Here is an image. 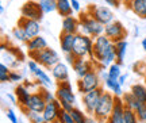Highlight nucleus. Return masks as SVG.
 <instances>
[{
  "mask_svg": "<svg viewBox=\"0 0 146 123\" xmlns=\"http://www.w3.org/2000/svg\"><path fill=\"white\" fill-rule=\"evenodd\" d=\"M94 60L98 64L99 69L108 68L116 61L115 43L107 35L102 34L94 41Z\"/></svg>",
  "mask_w": 146,
  "mask_h": 123,
  "instance_id": "obj_1",
  "label": "nucleus"
},
{
  "mask_svg": "<svg viewBox=\"0 0 146 123\" xmlns=\"http://www.w3.org/2000/svg\"><path fill=\"white\" fill-rule=\"evenodd\" d=\"M78 21H80V33L84 35H89L92 38H98L99 35L104 34V25L98 22L94 16H91L87 12H78Z\"/></svg>",
  "mask_w": 146,
  "mask_h": 123,
  "instance_id": "obj_2",
  "label": "nucleus"
},
{
  "mask_svg": "<svg viewBox=\"0 0 146 123\" xmlns=\"http://www.w3.org/2000/svg\"><path fill=\"white\" fill-rule=\"evenodd\" d=\"M56 99H57L61 108L65 111H72V108L76 104V95L72 89V84L69 82V80L66 81H60L57 82V91H56Z\"/></svg>",
  "mask_w": 146,
  "mask_h": 123,
  "instance_id": "obj_3",
  "label": "nucleus"
},
{
  "mask_svg": "<svg viewBox=\"0 0 146 123\" xmlns=\"http://www.w3.org/2000/svg\"><path fill=\"white\" fill-rule=\"evenodd\" d=\"M94 38L89 35H84L81 33L76 34V41L73 45L72 53L77 58H84V57H88L92 61L94 60Z\"/></svg>",
  "mask_w": 146,
  "mask_h": 123,
  "instance_id": "obj_4",
  "label": "nucleus"
},
{
  "mask_svg": "<svg viewBox=\"0 0 146 123\" xmlns=\"http://www.w3.org/2000/svg\"><path fill=\"white\" fill-rule=\"evenodd\" d=\"M114 103H115V95L112 92H103L102 98L99 100V104L95 110L94 116L100 123H106L108 116L111 115L112 110H114Z\"/></svg>",
  "mask_w": 146,
  "mask_h": 123,
  "instance_id": "obj_5",
  "label": "nucleus"
},
{
  "mask_svg": "<svg viewBox=\"0 0 146 123\" xmlns=\"http://www.w3.org/2000/svg\"><path fill=\"white\" fill-rule=\"evenodd\" d=\"M29 57L31 60H35L42 68L45 69H52L56 64L60 62V56L58 53L52 47H46L41 51H34V53H29Z\"/></svg>",
  "mask_w": 146,
  "mask_h": 123,
  "instance_id": "obj_6",
  "label": "nucleus"
},
{
  "mask_svg": "<svg viewBox=\"0 0 146 123\" xmlns=\"http://www.w3.org/2000/svg\"><path fill=\"white\" fill-rule=\"evenodd\" d=\"M100 87H102V80H100V76H99V69L91 70L84 77L78 78L77 81V89L81 95L89 92V91H94V89Z\"/></svg>",
  "mask_w": 146,
  "mask_h": 123,
  "instance_id": "obj_7",
  "label": "nucleus"
},
{
  "mask_svg": "<svg viewBox=\"0 0 146 123\" xmlns=\"http://www.w3.org/2000/svg\"><path fill=\"white\" fill-rule=\"evenodd\" d=\"M87 12L91 16H94L98 22H100L102 25H108L111 22L115 21L114 11L111 10L107 5H98V4H89L87 7Z\"/></svg>",
  "mask_w": 146,
  "mask_h": 123,
  "instance_id": "obj_8",
  "label": "nucleus"
},
{
  "mask_svg": "<svg viewBox=\"0 0 146 123\" xmlns=\"http://www.w3.org/2000/svg\"><path fill=\"white\" fill-rule=\"evenodd\" d=\"M103 92H104V89H103V87H100V88L94 89V91H89V92L81 95V102H83L84 111L88 114V115H94L95 114V110H96L98 104H99V100L102 98Z\"/></svg>",
  "mask_w": 146,
  "mask_h": 123,
  "instance_id": "obj_9",
  "label": "nucleus"
},
{
  "mask_svg": "<svg viewBox=\"0 0 146 123\" xmlns=\"http://www.w3.org/2000/svg\"><path fill=\"white\" fill-rule=\"evenodd\" d=\"M104 35H107L115 43V42L127 38V30H126V27L123 26L122 22L114 21L104 26Z\"/></svg>",
  "mask_w": 146,
  "mask_h": 123,
  "instance_id": "obj_10",
  "label": "nucleus"
},
{
  "mask_svg": "<svg viewBox=\"0 0 146 123\" xmlns=\"http://www.w3.org/2000/svg\"><path fill=\"white\" fill-rule=\"evenodd\" d=\"M21 15L27 18V19H34V21L41 22L45 14H43V11L39 7L36 0H27L21 7Z\"/></svg>",
  "mask_w": 146,
  "mask_h": 123,
  "instance_id": "obj_11",
  "label": "nucleus"
},
{
  "mask_svg": "<svg viewBox=\"0 0 146 123\" xmlns=\"http://www.w3.org/2000/svg\"><path fill=\"white\" fill-rule=\"evenodd\" d=\"M46 107V100H45V96H43V92L42 89L36 91V92L31 93V96L29 99V102L25 107H22L21 110L26 114L27 111H35V112H43V110Z\"/></svg>",
  "mask_w": 146,
  "mask_h": 123,
  "instance_id": "obj_12",
  "label": "nucleus"
},
{
  "mask_svg": "<svg viewBox=\"0 0 146 123\" xmlns=\"http://www.w3.org/2000/svg\"><path fill=\"white\" fill-rule=\"evenodd\" d=\"M72 69H73V72L76 73V76H77L78 78H81V77H84L87 73L91 72V70L99 69V66H98V64L95 61H92L91 58L84 57V58H76L74 64L72 65Z\"/></svg>",
  "mask_w": 146,
  "mask_h": 123,
  "instance_id": "obj_13",
  "label": "nucleus"
},
{
  "mask_svg": "<svg viewBox=\"0 0 146 123\" xmlns=\"http://www.w3.org/2000/svg\"><path fill=\"white\" fill-rule=\"evenodd\" d=\"M18 26H21L22 29L25 30V33L27 34V37L31 39L36 35H41V25L38 21L34 19H27L25 16H21L18 21Z\"/></svg>",
  "mask_w": 146,
  "mask_h": 123,
  "instance_id": "obj_14",
  "label": "nucleus"
},
{
  "mask_svg": "<svg viewBox=\"0 0 146 123\" xmlns=\"http://www.w3.org/2000/svg\"><path fill=\"white\" fill-rule=\"evenodd\" d=\"M125 103L120 96H115L114 110L106 123H125Z\"/></svg>",
  "mask_w": 146,
  "mask_h": 123,
  "instance_id": "obj_15",
  "label": "nucleus"
},
{
  "mask_svg": "<svg viewBox=\"0 0 146 123\" xmlns=\"http://www.w3.org/2000/svg\"><path fill=\"white\" fill-rule=\"evenodd\" d=\"M61 111V104L57 99H53L52 102L46 103V107L43 110V116L47 123H58V116Z\"/></svg>",
  "mask_w": 146,
  "mask_h": 123,
  "instance_id": "obj_16",
  "label": "nucleus"
},
{
  "mask_svg": "<svg viewBox=\"0 0 146 123\" xmlns=\"http://www.w3.org/2000/svg\"><path fill=\"white\" fill-rule=\"evenodd\" d=\"M61 26H62L61 27L62 33H69V34H78L80 33V21H78V18L73 15L62 18V25Z\"/></svg>",
  "mask_w": 146,
  "mask_h": 123,
  "instance_id": "obj_17",
  "label": "nucleus"
},
{
  "mask_svg": "<svg viewBox=\"0 0 146 123\" xmlns=\"http://www.w3.org/2000/svg\"><path fill=\"white\" fill-rule=\"evenodd\" d=\"M50 72H52V77L57 82L66 81V80H69L68 65H65V64H64V62H61V61L58 62V64H56V65L50 69Z\"/></svg>",
  "mask_w": 146,
  "mask_h": 123,
  "instance_id": "obj_18",
  "label": "nucleus"
},
{
  "mask_svg": "<svg viewBox=\"0 0 146 123\" xmlns=\"http://www.w3.org/2000/svg\"><path fill=\"white\" fill-rule=\"evenodd\" d=\"M74 41H76V34H69V33H62L61 31V34H60V46H61V51L64 54L72 53Z\"/></svg>",
  "mask_w": 146,
  "mask_h": 123,
  "instance_id": "obj_19",
  "label": "nucleus"
},
{
  "mask_svg": "<svg viewBox=\"0 0 146 123\" xmlns=\"http://www.w3.org/2000/svg\"><path fill=\"white\" fill-rule=\"evenodd\" d=\"M26 47H27V51H29V53H34V51H41L49 46H47V41L43 37L36 35L27 42Z\"/></svg>",
  "mask_w": 146,
  "mask_h": 123,
  "instance_id": "obj_20",
  "label": "nucleus"
},
{
  "mask_svg": "<svg viewBox=\"0 0 146 123\" xmlns=\"http://www.w3.org/2000/svg\"><path fill=\"white\" fill-rule=\"evenodd\" d=\"M15 96H16V100H18V104H19V107H25L29 102V99L31 96V92H30V89L26 88L23 84L21 85H18L15 88Z\"/></svg>",
  "mask_w": 146,
  "mask_h": 123,
  "instance_id": "obj_21",
  "label": "nucleus"
},
{
  "mask_svg": "<svg viewBox=\"0 0 146 123\" xmlns=\"http://www.w3.org/2000/svg\"><path fill=\"white\" fill-rule=\"evenodd\" d=\"M127 7H129L138 18L146 19V0H133Z\"/></svg>",
  "mask_w": 146,
  "mask_h": 123,
  "instance_id": "obj_22",
  "label": "nucleus"
},
{
  "mask_svg": "<svg viewBox=\"0 0 146 123\" xmlns=\"http://www.w3.org/2000/svg\"><path fill=\"white\" fill-rule=\"evenodd\" d=\"M127 47H129V42L126 39H122V41L115 42V53H116V62H119L122 65V62L125 61L126 57V51H127Z\"/></svg>",
  "mask_w": 146,
  "mask_h": 123,
  "instance_id": "obj_23",
  "label": "nucleus"
},
{
  "mask_svg": "<svg viewBox=\"0 0 146 123\" xmlns=\"http://www.w3.org/2000/svg\"><path fill=\"white\" fill-rule=\"evenodd\" d=\"M57 12L60 16H69L72 15L73 12V8H72V3L70 0H57Z\"/></svg>",
  "mask_w": 146,
  "mask_h": 123,
  "instance_id": "obj_24",
  "label": "nucleus"
},
{
  "mask_svg": "<svg viewBox=\"0 0 146 123\" xmlns=\"http://www.w3.org/2000/svg\"><path fill=\"white\" fill-rule=\"evenodd\" d=\"M34 76H35L36 84H39V87H46V88L52 87V84H53L52 78L49 77V74H47L45 70H42L41 68H39L35 73H34Z\"/></svg>",
  "mask_w": 146,
  "mask_h": 123,
  "instance_id": "obj_25",
  "label": "nucleus"
},
{
  "mask_svg": "<svg viewBox=\"0 0 146 123\" xmlns=\"http://www.w3.org/2000/svg\"><path fill=\"white\" fill-rule=\"evenodd\" d=\"M120 98H122L123 103H125V107L126 108H130V110H134V111H135L137 108H138V106L141 104V102H139V100H137V98L133 95V93H131V91H130V92L123 93Z\"/></svg>",
  "mask_w": 146,
  "mask_h": 123,
  "instance_id": "obj_26",
  "label": "nucleus"
},
{
  "mask_svg": "<svg viewBox=\"0 0 146 123\" xmlns=\"http://www.w3.org/2000/svg\"><path fill=\"white\" fill-rule=\"evenodd\" d=\"M104 85L106 88L108 89L110 92H112L115 96H122L123 95V91H122V85L119 84L118 80H112V78H110L107 77L104 80Z\"/></svg>",
  "mask_w": 146,
  "mask_h": 123,
  "instance_id": "obj_27",
  "label": "nucleus"
},
{
  "mask_svg": "<svg viewBox=\"0 0 146 123\" xmlns=\"http://www.w3.org/2000/svg\"><path fill=\"white\" fill-rule=\"evenodd\" d=\"M131 93L137 98V100H139L141 103H146V85L141 84V82H137L131 87Z\"/></svg>",
  "mask_w": 146,
  "mask_h": 123,
  "instance_id": "obj_28",
  "label": "nucleus"
},
{
  "mask_svg": "<svg viewBox=\"0 0 146 123\" xmlns=\"http://www.w3.org/2000/svg\"><path fill=\"white\" fill-rule=\"evenodd\" d=\"M43 14H50L57 11V0H36Z\"/></svg>",
  "mask_w": 146,
  "mask_h": 123,
  "instance_id": "obj_29",
  "label": "nucleus"
},
{
  "mask_svg": "<svg viewBox=\"0 0 146 123\" xmlns=\"http://www.w3.org/2000/svg\"><path fill=\"white\" fill-rule=\"evenodd\" d=\"M12 38H14L15 41L23 42V43H27V42L30 41V38L27 37V34L25 33V30L22 29L21 26H18V25H16V27L12 29Z\"/></svg>",
  "mask_w": 146,
  "mask_h": 123,
  "instance_id": "obj_30",
  "label": "nucleus"
},
{
  "mask_svg": "<svg viewBox=\"0 0 146 123\" xmlns=\"http://www.w3.org/2000/svg\"><path fill=\"white\" fill-rule=\"evenodd\" d=\"M70 115H72V118L74 119V122L76 123H87L88 120V114L85 112V111H81V110H78V108L73 107L72 111H70Z\"/></svg>",
  "mask_w": 146,
  "mask_h": 123,
  "instance_id": "obj_31",
  "label": "nucleus"
},
{
  "mask_svg": "<svg viewBox=\"0 0 146 123\" xmlns=\"http://www.w3.org/2000/svg\"><path fill=\"white\" fill-rule=\"evenodd\" d=\"M107 73H108L110 78H112V80H118V78L120 77V74H122V70H120V64L119 62H116V61H115L114 64H111V65L108 66Z\"/></svg>",
  "mask_w": 146,
  "mask_h": 123,
  "instance_id": "obj_32",
  "label": "nucleus"
},
{
  "mask_svg": "<svg viewBox=\"0 0 146 123\" xmlns=\"http://www.w3.org/2000/svg\"><path fill=\"white\" fill-rule=\"evenodd\" d=\"M26 116L29 118L30 123H47L45 120V116L42 112H35V111H27Z\"/></svg>",
  "mask_w": 146,
  "mask_h": 123,
  "instance_id": "obj_33",
  "label": "nucleus"
},
{
  "mask_svg": "<svg viewBox=\"0 0 146 123\" xmlns=\"http://www.w3.org/2000/svg\"><path fill=\"white\" fill-rule=\"evenodd\" d=\"M125 123H141L134 110H130V108L125 110Z\"/></svg>",
  "mask_w": 146,
  "mask_h": 123,
  "instance_id": "obj_34",
  "label": "nucleus"
},
{
  "mask_svg": "<svg viewBox=\"0 0 146 123\" xmlns=\"http://www.w3.org/2000/svg\"><path fill=\"white\" fill-rule=\"evenodd\" d=\"M10 66L7 64H1L0 65V81L1 82H8L10 81Z\"/></svg>",
  "mask_w": 146,
  "mask_h": 123,
  "instance_id": "obj_35",
  "label": "nucleus"
},
{
  "mask_svg": "<svg viewBox=\"0 0 146 123\" xmlns=\"http://www.w3.org/2000/svg\"><path fill=\"white\" fill-rule=\"evenodd\" d=\"M58 123H76L74 122V119L72 118V115L69 111H65L61 108V111H60V116H58Z\"/></svg>",
  "mask_w": 146,
  "mask_h": 123,
  "instance_id": "obj_36",
  "label": "nucleus"
},
{
  "mask_svg": "<svg viewBox=\"0 0 146 123\" xmlns=\"http://www.w3.org/2000/svg\"><path fill=\"white\" fill-rule=\"evenodd\" d=\"M137 112V116L139 119V122L141 123H146V103H141L138 108L135 110Z\"/></svg>",
  "mask_w": 146,
  "mask_h": 123,
  "instance_id": "obj_37",
  "label": "nucleus"
},
{
  "mask_svg": "<svg viewBox=\"0 0 146 123\" xmlns=\"http://www.w3.org/2000/svg\"><path fill=\"white\" fill-rule=\"evenodd\" d=\"M27 68H29V70H30L33 74H34V73H35L36 70L41 68V65H39V64H38L35 60H30V61H29V65H27Z\"/></svg>",
  "mask_w": 146,
  "mask_h": 123,
  "instance_id": "obj_38",
  "label": "nucleus"
},
{
  "mask_svg": "<svg viewBox=\"0 0 146 123\" xmlns=\"http://www.w3.org/2000/svg\"><path fill=\"white\" fill-rule=\"evenodd\" d=\"M22 78H23V76H22L21 73L15 72V70H11V72H10V82L22 81Z\"/></svg>",
  "mask_w": 146,
  "mask_h": 123,
  "instance_id": "obj_39",
  "label": "nucleus"
},
{
  "mask_svg": "<svg viewBox=\"0 0 146 123\" xmlns=\"http://www.w3.org/2000/svg\"><path fill=\"white\" fill-rule=\"evenodd\" d=\"M5 114H7V118H8V120H10L11 123H19L18 122V116H16V114L11 110V108H8L7 111H5Z\"/></svg>",
  "mask_w": 146,
  "mask_h": 123,
  "instance_id": "obj_40",
  "label": "nucleus"
},
{
  "mask_svg": "<svg viewBox=\"0 0 146 123\" xmlns=\"http://www.w3.org/2000/svg\"><path fill=\"white\" fill-rule=\"evenodd\" d=\"M103 1H104L107 5H110V7H115V8H118V7L123 3L122 0H103Z\"/></svg>",
  "mask_w": 146,
  "mask_h": 123,
  "instance_id": "obj_41",
  "label": "nucleus"
},
{
  "mask_svg": "<svg viewBox=\"0 0 146 123\" xmlns=\"http://www.w3.org/2000/svg\"><path fill=\"white\" fill-rule=\"evenodd\" d=\"M76 58H77V57L74 56L73 53H66V54H65V60H66V62H68V64L70 65V66H72L73 64H74V61H76Z\"/></svg>",
  "mask_w": 146,
  "mask_h": 123,
  "instance_id": "obj_42",
  "label": "nucleus"
},
{
  "mask_svg": "<svg viewBox=\"0 0 146 123\" xmlns=\"http://www.w3.org/2000/svg\"><path fill=\"white\" fill-rule=\"evenodd\" d=\"M70 3H72V8L74 12H81V4L78 0H70Z\"/></svg>",
  "mask_w": 146,
  "mask_h": 123,
  "instance_id": "obj_43",
  "label": "nucleus"
},
{
  "mask_svg": "<svg viewBox=\"0 0 146 123\" xmlns=\"http://www.w3.org/2000/svg\"><path fill=\"white\" fill-rule=\"evenodd\" d=\"M42 89V92H43V96H45V100H46V103H49V102H52L53 99V95L50 93V91H47L46 88H41Z\"/></svg>",
  "mask_w": 146,
  "mask_h": 123,
  "instance_id": "obj_44",
  "label": "nucleus"
},
{
  "mask_svg": "<svg viewBox=\"0 0 146 123\" xmlns=\"http://www.w3.org/2000/svg\"><path fill=\"white\" fill-rule=\"evenodd\" d=\"M126 80H127V74H120V77L118 78V81H119L120 85H125V84H126Z\"/></svg>",
  "mask_w": 146,
  "mask_h": 123,
  "instance_id": "obj_45",
  "label": "nucleus"
},
{
  "mask_svg": "<svg viewBox=\"0 0 146 123\" xmlns=\"http://www.w3.org/2000/svg\"><path fill=\"white\" fill-rule=\"evenodd\" d=\"M87 123H100L99 120H98V119L95 118L94 115H89L88 116V120H87Z\"/></svg>",
  "mask_w": 146,
  "mask_h": 123,
  "instance_id": "obj_46",
  "label": "nucleus"
},
{
  "mask_svg": "<svg viewBox=\"0 0 146 123\" xmlns=\"http://www.w3.org/2000/svg\"><path fill=\"white\" fill-rule=\"evenodd\" d=\"M23 85L26 88H31V87H34V84H33L30 80H25V82H23Z\"/></svg>",
  "mask_w": 146,
  "mask_h": 123,
  "instance_id": "obj_47",
  "label": "nucleus"
},
{
  "mask_svg": "<svg viewBox=\"0 0 146 123\" xmlns=\"http://www.w3.org/2000/svg\"><path fill=\"white\" fill-rule=\"evenodd\" d=\"M142 49H143V51H145L146 53V38H143V39H142Z\"/></svg>",
  "mask_w": 146,
  "mask_h": 123,
  "instance_id": "obj_48",
  "label": "nucleus"
},
{
  "mask_svg": "<svg viewBox=\"0 0 146 123\" xmlns=\"http://www.w3.org/2000/svg\"><path fill=\"white\" fill-rule=\"evenodd\" d=\"M122 1H123V3H125L126 5H129L131 3V1H133V0H122Z\"/></svg>",
  "mask_w": 146,
  "mask_h": 123,
  "instance_id": "obj_49",
  "label": "nucleus"
},
{
  "mask_svg": "<svg viewBox=\"0 0 146 123\" xmlns=\"http://www.w3.org/2000/svg\"><path fill=\"white\" fill-rule=\"evenodd\" d=\"M0 12H1V14L4 12V5H0Z\"/></svg>",
  "mask_w": 146,
  "mask_h": 123,
  "instance_id": "obj_50",
  "label": "nucleus"
},
{
  "mask_svg": "<svg viewBox=\"0 0 146 123\" xmlns=\"http://www.w3.org/2000/svg\"><path fill=\"white\" fill-rule=\"evenodd\" d=\"M143 84H145V85H146V76L143 77Z\"/></svg>",
  "mask_w": 146,
  "mask_h": 123,
  "instance_id": "obj_51",
  "label": "nucleus"
}]
</instances>
